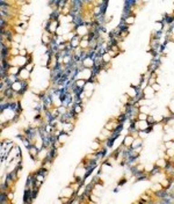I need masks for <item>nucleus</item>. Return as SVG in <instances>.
<instances>
[{"mask_svg":"<svg viewBox=\"0 0 174 204\" xmlns=\"http://www.w3.org/2000/svg\"><path fill=\"white\" fill-rule=\"evenodd\" d=\"M134 139H135V136L134 135H131V133H129L124 137V139H123V143H122V146L123 147H131V145H132V142H134Z\"/></svg>","mask_w":174,"mask_h":204,"instance_id":"nucleus-2","label":"nucleus"},{"mask_svg":"<svg viewBox=\"0 0 174 204\" xmlns=\"http://www.w3.org/2000/svg\"><path fill=\"white\" fill-rule=\"evenodd\" d=\"M146 121H147V123H149L150 125H154V124H156V118H154L152 115H149V116H147Z\"/></svg>","mask_w":174,"mask_h":204,"instance_id":"nucleus-6","label":"nucleus"},{"mask_svg":"<svg viewBox=\"0 0 174 204\" xmlns=\"http://www.w3.org/2000/svg\"><path fill=\"white\" fill-rule=\"evenodd\" d=\"M30 71H28L26 67H21L20 68V72H19V77L22 79V80H28L30 79Z\"/></svg>","mask_w":174,"mask_h":204,"instance_id":"nucleus-3","label":"nucleus"},{"mask_svg":"<svg viewBox=\"0 0 174 204\" xmlns=\"http://www.w3.org/2000/svg\"><path fill=\"white\" fill-rule=\"evenodd\" d=\"M151 87L153 88V91L154 92H159V89H160V85L159 83H153V85H151Z\"/></svg>","mask_w":174,"mask_h":204,"instance_id":"nucleus-7","label":"nucleus"},{"mask_svg":"<svg viewBox=\"0 0 174 204\" xmlns=\"http://www.w3.org/2000/svg\"><path fill=\"white\" fill-rule=\"evenodd\" d=\"M26 68H27V70H28V71H33V68H34V64H33V63H28V64H27V65H26Z\"/></svg>","mask_w":174,"mask_h":204,"instance_id":"nucleus-8","label":"nucleus"},{"mask_svg":"<svg viewBox=\"0 0 174 204\" xmlns=\"http://www.w3.org/2000/svg\"><path fill=\"white\" fill-rule=\"evenodd\" d=\"M19 1H23V0H19Z\"/></svg>","mask_w":174,"mask_h":204,"instance_id":"nucleus-9","label":"nucleus"},{"mask_svg":"<svg viewBox=\"0 0 174 204\" xmlns=\"http://www.w3.org/2000/svg\"><path fill=\"white\" fill-rule=\"evenodd\" d=\"M147 116H149V114H147V113L139 111V113H138V115H137V120H139V121H146Z\"/></svg>","mask_w":174,"mask_h":204,"instance_id":"nucleus-5","label":"nucleus"},{"mask_svg":"<svg viewBox=\"0 0 174 204\" xmlns=\"http://www.w3.org/2000/svg\"><path fill=\"white\" fill-rule=\"evenodd\" d=\"M142 146H143V139L138 136L135 137L132 145H131V149H138V147H142Z\"/></svg>","mask_w":174,"mask_h":204,"instance_id":"nucleus-4","label":"nucleus"},{"mask_svg":"<svg viewBox=\"0 0 174 204\" xmlns=\"http://www.w3.org/2000/svg\"><path fill=\"white\" fill-rule=\"evenodd\" d=\"M40 147H38L36 144H33L30 147H28L27 149V151L29 153V155H30V158L33 160H35V161H37V157H38V152H40Z\"/></svg>","mask_w":174,"mask_h":204,"instance_id":"nucleus-1","label":"nucleus"}]
</instances>
